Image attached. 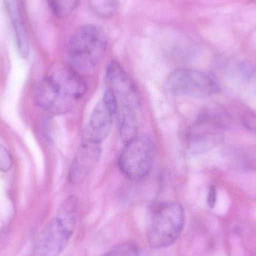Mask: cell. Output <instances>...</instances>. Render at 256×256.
<instances>
[{"instance_id":"12","label":"cell","mask_w":256,"mask_h":256,"mask_svg":"<svg viewBox=\"0 0 256 256\" xmlns=\"http://www.w3.org/2000/svg\"><path fill=\"white\" fill-rule=\"evenodd\" d=\"M92 12L100 18H110L118 12L120 0H88Z\"/></svg>"},{"instance_id":"2","label":"cell","mask_w":256,"mask_h":256,"mask_svg":"<svg viewBox=\"0 0 256 256\" xmlns=\"http://www.w3.org/2000/svg\"><path fill=\"white\" fill-rule=\"evenodd\" d=\"M106 32L98 26H82L74 32L67 46V58L76 72L92 70L100 62L108 49Z\"/></svg>"},{"instance_id":"10","label":"cell","mask_w":256,"mask_h":256,"mask_svg":"<svg viewBox=\"0 0 256 256\" xmlns=\"http://www.w3.org/2000/svg\"><path fill=\"white\" fill-rule=\"evenodd\" d=\"M114 115L108 110L103 100L93 110L86 127L84 141L100 144L110 134Z\"/></svg>"},{"instance_id":"11","label":"cell","mask_w":256,"mask_h":256,"mask_svg":"<svg viewBox=\"0 0 256 256\" xmlns=\"http://www.w3.org/2000/svg\"><path fill=\"white\" fill-rule=\"evenodd\" d=\"M8 14L13 26L18 51L22 58H26L30 54V43L26 30L21 16L18 0H3Z\"/></svg>"},{"instance_id":"3","label":"cell","mask_w":256,"mask_h":256,"mask_svg":"<svg viewBox=\"0 0 256 256\" xmlns=\"http://www.w3.org/2000/svg\"><path fill=\"white\" fill-rule=\"evenodd\" d=\"M185 224L183 207L176 202H162L154 206L147 228L149 244L155 249L172 245L180 237Z\"/></svg>"},{"instance_id":"6","label":"cell","mask_w":256,"mask_h":256,"mask_svg":"<svg viewBox=\"0 0 256 256\" xmlns=\"http://www.w3.org/2000/svg\"><path fill=\"white\" fill-rule=\"evenodd\" d=\"M106 81L118 100L120 120H140V99L132 80L122 66L117 61L110 63L106 70Z\"/></svg>"},{"instance_id":"5","label":"cell","mask_w":256,"mask_h":256,"mask_svg":"<svg viewBox=\"0 0 256 256\" xmlns=\"http://www.w3.org/2000/svg\"><path fill=\"white\" fill-rule=\"evenodd\" d=\"M154 156L153 142L146 136H136L126 143L118 159L122 172L132 182H138L148 176Z\"/></svg>"},{"instance_id":"15","label":"cell","mask_w":256,"mask_h":256,"mask_svg":"<svg viewBox=\"0 0 256 256\" xmlns=\"http://www.w3.org/2000/svg\"><path fill=\"white\" fill-rule=\"evenodd\" d=\"M102 256H138V250L130 242L120 244Z\"/></svg>"},{"instance_id":"16","label":"cell","mask_w":256,"mask_h":256,"mask_svg":"<svg viewBox=\"0 0 256 256\" xmlns=\"http://www.w3.org/2000/svg\"><path fill=\"white\" fill-rule=\"evenodd\" d=\"M103 102L106 108H108V110L115 116L116 114H118V100H117L116 96L115 93L112 90L108 88L104 94Z\"/></svg>"},{"instance_id":"4","label":"cell","mask_w":256,"mask_h":256,"mask_svg":"<svg viewBox=\"0 0 256 256\" xmlns=\"http://www.w3.org/2000/svg\"><path fill=\"white\" fill-rule=\"evenodd\" d=\"M228 124L230 116L220 106L203 110L189 132L188 147L191 153H206L219 146L224 138V130Z\"/></svg>"},{"instance_id":"14","label":"cell","mask_w":256,"mask_h":256,"mask_svg":"<svg viewBox=\"0 0 256 256\" xmlns=\"http://www.w3.org/2000/svg\"><path fill=\"white\" fill-rule=\"evenodd\" d=\"M238 72L248 92L256 94V68L243 63L239 64Z\"/></svg>"},{"instance_id":"20","label":"cell","mask_w":256,"mask_h":256,"mask_svg":"<svg viewBox=\"0 0 256 256\" xmlns=\"http://www.w3.org/2000/svg\"><path fill=\"white\" fill-rule=\"evenodd\" d=\"M250 1H252V2L256 3V0H250Z\"/></svg>"},{"instance_id":"7","label":"cell","mask_w":256,"mask_h":256,"mask_svg":"<svg viewBox=\"0 0 256 256\" xmlns=\"http://www.w3.org/2000/svg\"><path fill=\"white\" fill-rule=\"evenodd\" d=\"M170 92L188 97H210L220 91L216 78L201 70L180 68L174 70L167 80Z\"/></svg>"},{"instance_id":"17","label":"cell","mask_w":256,"mask_h":256,"mask_svg":"<svg viewBox=\"0 0 256 256\" xmlns=\"http://www.w3.org/2000/svg\"><path fill=\"white\" fill-rule=\"evenodd\" d=\"M242 123L246 129L256 134V114L248 111L242 117Z\"/></svg>"},{"instance_id":"13","label":"cell","mask_w":256,"mask_h":256,"mask_svg":"<svg viewBox=\"0 0 256 256\" xmlns=\"http://www.w3.org/2000/svg\"><path fill=\"white\" fill-rule=\"evenodd\" d=\"M52 13L58 18H68L74 12L80 0H48Z\"/></svg>"},{"instance_id":"19","label":"cell","mask_w":256,"mask_h":256,"mask_svg":"<svg viewBox=\"0 0 256 256\" xmlns=\"http://www.w3.org/2000/svg\"><path fill=\"white\" fill-rule=\"evenodd\" d=\"M216 202V189L214 186H212L209 189L207 196L208 206L210 208H214Z\"/></svg>"},{"instance_id":"18","label":"cell","mask_w":256,"mask_h":256,"mask_svg":"<svg viewBox=\"0 0 256 256\" xmlns=\"http://www.w3.org/2000/svg\"><path fill=\"white\" fill-rule=\"evenodd\" d=\"M12 166L10 154L4 148L0 147V170L7 171Z\"/></svg>"},{"instance_id":"9","label":"cell","mask_w":256,"mask_h":256,"mask_svg":"<svg viewBox=\"0 0 256 256\" xmlns=\"http://www.w3.org/2000/svg\"><path fill=\"white\" fill-rule=\"evenodd\" d=\"M100 154V144L84 141L70 165L69 182L74 184L84 182L97 165Z\"/></svg>"},{"instance_id":"8","label":"cell","mask_w":256,"mask_h":256,"mask_svg":"<svg viewBox=\"0 0 256 256\" xmlns=\"http://www.w3.org/2000/svg\"><path fill=\"white\" fill-rule=\"evenodd\" d=\"M74 230L58 220L51 221L40 233L33 256H58L64 250Z\"/></svg>"},{"instance_id":"1","label":"cell","mask_w":256,"mask_h":256,"mask_svg":"<svg viewBox=\"0 0 256 256\" xmlns=\"http://www.w3.org/2000/svg\"><path fill=\"white\" fill-rule=\"evenodd\" d=\"M86 90V84L79 72L64 68L54 70L39 84L34 98L44 110L63 114L73 109Z\"/></svg>"}]
</instances>
